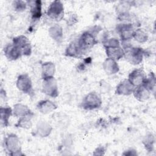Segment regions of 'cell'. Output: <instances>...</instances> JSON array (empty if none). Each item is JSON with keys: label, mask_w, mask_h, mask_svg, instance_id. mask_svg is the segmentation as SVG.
Wrapping results in <instances>:
<instances>
[{"label": "cell", "mask_w": 156, "mask_h": 156, "mask_svg": "<svg viewBox=\"0 0 156 156\" xmlns=\"http://www.w3.org/2000/svg\"><path fill=\"white\" fill-rule=\"evenodd\" d=\"M124 57L126 60L132 65H138L142 60L145 51L141 48L134 47L129 43H123Z\"/></svg>", "instance_id": "obj_1"}, {"label": "cell", "mask_w": 156, "mask_h": 156, "mask_svg": "<svg viewBox=\"0 0 156 156\" xmlns=\"http://www.w3.org/2000/svg\"><path fill=\"white\" fill-rule=\"evenodd\" d=\"M76 41L82 55L93 48L98 42L96 38V35L90 30L83 32Z\"/></svg>", "instance_id": "obj_2"}, {"label": "cell", "mask_w": 156, "mask_h": 156, "mask_svg": "<svg viewBox=\"0 0 156 156\" xmlns=\"http://www.w3.org/2000/svg\"><path fill=\"white\" fill-rule=\"evenodd\" d=\"M4 146L11 155H21V142L18 136L15 133H10L4 138Z\"/></svg>", "instance_id": "obj_3"}, {"label": "cell", "mask_w": 156, "mask_h": 156, "mask_svg": "<svg viewBox=\"0 0 156 156\" xmlns=\"http://www.w3.org/2000/svg\"><path fill=\"white\" fill-rule=\"evenodd\" d=\"M102 99L96 92L88 93L83 99L81 102V107L86 110H93L101 107Z\"/></svg>", "instance_id": "obj_4"}, {"label": "cell", "mask_w": 156, "mask_h": 156, "mask_svg": "<svg viewBox=\"0 0 156 156\" xmlns=\"http://www.w3.org/2000/svg\"><path fill=\"white\" fill-rule=\"evenodd\" d=\"M48 16L56 21L62 20L64 16V7L63 3L60 1H52L49 5L47 13Z\"/></svg>", "instance_id": "obj_5"}, {"label": "cell", "mask_w": 156, "mask_h": 156, "mask_svg": "<svg viewBox=\"0 0 156 156\" xmlns=\"http://www.w3.org/2000/svg\"><path fill=\"white\" fill-rule=\"evenodd\" d=\"M42 91L46 95L51 98H57L58 96V85L54 77L43 79Z\"/></svg>", "instance_id": "obj_6"}, {"label": "cell", "mask_w": 156, "mask_h": 156, "mask_svg": "<svg viewBox=\"0 0 156 156\" xmlns=\"http://www.w3.org/2000/svg\"><path fill=\"white\" fill-rule=\"evenodd\" d=\"M134 24L132 23H123L118 24L116 26V30L118 32L122 43L127 42L133 38Z\"/></svg>", "instance_id": "obj_7"}, {"label": "cell", "mask_w": 156, "mask_h": 156, "mask_svg": "<svg viewBox=\"0 0 156 156\" xmlns=\"http://www.w3.org/2000/svg\"><path fill=\"white\" fill-rule=\"evenodd\" d=\"M12 43L20 51L22 55H30L32 46L29 39L24 35H20L13 38Z\"/></svg>", "instance_id": "obj_8"}, {"label": "cell", "mask_w": 156, "mask_h": 156, "mask_svg": "<svg viewBox=\"0 0 156 156\" xmlns=\"http://www.w3.org/2000/svg\"><path fill=\"white\" fill-rule=\"evenodd\" d=\"M16 87L21 92L30 94L33 91L32 82L27 74H21L18 76L16 80Z\"/></svg>", "instance_id": "obj_9"}, {"label": "cell", "mask_w": 156, "mask_h": 156, "mask_svg": "<svg viewBox=\"0 0 156 156\" xmlns=\"http://www.w3.org/2000/svg\"><path fill=\"white\" fill-rule=\"evenodd\" d=\"M146 77L147 76L143 69H135L130 72L127 79L135 87L141 85Z\"/></svg>", "instance_id": "obj_10"}, {"label": "cell", "mask_w": 156, "mask_h": 156, "mask_svg": "<svg viewBox=\"0 0 156 156\" xmlns=\"http://www.w3.org/2000/svg\"><path fill=\"white\" fill-rule=\"evenodd\" d=\"M135 87L128 79H124L116 86L115 93L119 95L129 96L133 93Z\"/></svg>", "instance_id": "obj_11"}, {"label": "cell", "mask_w": 156, "mask_h": 156, "mask_svg": "<svg viewBox=\"0 0 156 156\" xmlns=\"http://www.w3.org/2000/svg\"><path fill=\"white\" fill-rule=\"evenodd\" d=\"M4 53L5 57L10 61L16 60L22 56L20 51L13 43L8 44L4 48Z\"/></svg>", "instance_id": "obj_12"}, {"label": "cell", "mask_w": 156, "mask_h": 156, "mask_svg": "<svg viewBox=\"0 0 156 156\" xmlns=\"http://www.w3.org/2000/svg\"><path fill=\"white\" fill-rule=\"evenodd\" d=\"M27 3L30 6L32 19L34 21L38 20L42 15L41 1L39 0L29 1H27Z\"/></svg>", "instance_id": "obj_13"}, {"label": "cell", "mask_w": 156, "mask_h": 156, "mask_svg": "<svg viewBox=\"0 0 156 156\" xmlns=\"http://www.w3.org/2000/svg\"><path fill=\"white\" fill-rule=\"evenodd\" d=\"M102 67L104 71L108 75L115 74L119 70V67L116 60L108 57L104 60Z\"/></svg>", "instance_id": "obj_14"}, {"label": "cell", "mask_w": 156, "mask_h": 156, "mask_svg": "<svg viewBox=\"0 0 156 156\" xmlns=\"http://www.w3.org/2000/svg\"><path fill=\"white\" fill-rule=\"evenodd\" d=\"M132 94L138 101L144 102L149 98L151 92L143 85H140L135 87Z\"/></svg>", "instance_id": "obj_15"}, {"label": "cell", "mask_w": 156, "mask_h": 156, "mask_svg": "<svg viewBox=\"0 0 156 156\" xmlns=\"http://www.w3.org/2000/svg\"><path fill=\"white\" fill-rule=\"evenodd\" d=\"M57 105L53 102L50 100L45 99L41 100L37 103V108L38 110L43 113L47 114L52 112L57 108Z\"/></svg>", "instance_id": "obj_16"}, {"label": "cell", "mask_w": 156, "mask_h": 156, "mask_svg": "<svg viewBox=\"0 0 156 156\" xmlns=\"http://www.w3.org/2000/svg\"><path fill=\"white\" fill-rule=\"evenodd\" d=\"M105 52L108 58L118 60L124 57V51L121 46L105 47Z\"/></svg>", "instance_id": "obj_17"}, {"label": "cell", "mask_w": 156, "mask_h": 156, "mask_svg": "<svg viewBox=\"0 0 156 156\" xmlns=\"http://www.w3.org/2000/svg\"><path fill=\"white\" fill-rule=\"evenodd\" d=\"M13 115V109L10 107L5 106L0 108V121L2 127H6L9 125V119Z\"/></svg>", "instance_id": "obj_18"}, {"label": "cell", "mask_w": 156, "mask_h": 156, "mask_svg": "<svg viewBox=\"0 0 156 156\" xmlns=\"http://www.w3.org/2000/svg\"><path fill=\"white\" fill-rule=\"evenodd\" d=\"M55 71V65L51 62H46L41 65V77L43 79L54 77Z\"/></svg>", "instance_id": "obj_19"}, {"label": "cell", "mask_w": 156, "mask_h": 156, "mask_svg": "<svg viewBox=\"0 0 156 156\" xmlns=\"http://www.w3.org/2000/svg\"><path fill=\"white\" fill-rule=\"evenodd\" d=\"M52 127L46 121H40L37 126V133L40 137H47L52 131Z\"/></svg>", "instance_id": "obj_20"}, {"label": "cell", "mask_w": 156, "mask_h": 156, "mask_svg": "<svg viewBox=\"0 0 156 156\" xmlns=\"http://www.w3.org/2000/svg\"><path fill=\"white\" fill-rule=\"evenodd\" d=\"M32 112L26 105L18 103L14 105L13 108V115L16 117H22L25 115L32 113Z\"/></svg>", "instance_id": "obj_21"}, {"label": "cell", "mask_w": 156, "mask_h": 156, "mask_svg": "<svg viewBox=\"0 0 156 156\" xmlns=\"http://www.w3.org/2000/svg\"><path fill=\"white\" fill-rule=\"evenodd\" d=\"M49 36L55 41L59 43L63 38V29L62 27L58 24H54L50 27L48 30Z\"/></svg>", "instance_id": "obj_22"}, {"label": "cell", "mask_w": 156, "mask_h": 156, "mask_svg": "<svg viewBox=\"0 0 156 156\" xmlns=\"http://www.w3.org/2000/svg\"><path fill=\"white\" fill-rule=\"evenodd\" d=\"M65 55L71 57H79L82 55L76 41H72L67 46L65 51Z\"/></svg>", "instance_id": "obj_23"}, {"label": "cell", "mask_w": 156, "mask_h": 156, "mask_svg": "<svg viewBox=\"0 0 156 156\" xmlns=\"http://www.w3.org/2000/svg\"><path fill=\"white\" fill-rule=\"evenodd\" d=\"M34 116V113H32L30 114L25 115L24 116L20 117L17 123L15 125L16 127H20L23 129H29L32 126V118Z\"/></svg>", "instance_id": "obj_24"}, {"label": "cell", "mask_w": 156, "mask_h": 156, "mask_svg": "<svg viewBox=\"0 0 156 156\" xmlns=\"http://www.w3.org/2000/svg\"><path fill=\"white\" fill-rule=\"evenodd\" d=\"M132 6V2L131 1H121L116 5V12L118 14V15L129 13V10Z\"/></svg>", "instance_id": "obj_25"}, {"label": "cell", "mask_w": 156, "mask_h": 156, "mask_svg": "<svg viewBox=\"0 0 156 156\" xmlns=\"http://www.w3.org/2000/svg\"><path fill=\"white\" fill-rule=\"evenodd\" d=\"M145 87L151 93L154 91L155 88V77L153 73H150L149 76L145 79L141 84Z\"/></svg>", "instance_id": "obj_26"}, {"label": "cell", "mask_w": 156, "mask_h": 156, "mask_svg": "<svg viewBox=\"0 0 156 156\" xmlns=\"http://www.w3.org/2000/svg\"><path fill=\"white\" fill-rule=\"evenodd\" d=\"M133 38L138 43H145L148 39L147 34L141 29H136L133 34Z\"/></svg>", "instance_id": "obj_27"}, {"label": "cell", "mask_w": 156, "mask_h": 156, "mask_svg": "<svg viewBox=\"0 0 156 156\" xmlns=\"http://www.w3.org/2000/svg\"><path fill=\"white\" fill-rule=\"evenodd\" d=\"M154 136H153L152 134L149 133L144 137L143 141V143L146 149H147L148 151H151L154 147Z\"/></svg>", "instance_id": "obj_28"}, {"label": "cell", "mask_w": 156, "mask_h": 156, "mask_svg": "<svg viewBox=\"0 0 156 156\" xmlns=\"http://www.w3.org/2000/svg\"><path fill=\"white\" fill-rule=\"evenodd\" d=\"M13 7L15 11L17 12H23L26 9V7L27 5V1H14L13 2Z\"/></svg>", "instance_id": "obj_29"}, {"label": "cell", "mask_w": 156, "mask_h": 156, "mask_svg": "<svg viewBox=\"0 0 156 156\" xmlns=\"http://www.w3.org/2000/svg\"><path fill=\"white\" fill-rule=\"evenodd\" d=\"M105 151V149L103 146H99L96 148V149L94 151L93 154L96 155H102L104 154Z\"/></svg>", "instance_id": "obj_30"}, {"label": "cell", "mask_w": 156, "mask_h": 156, "mask_svg": "<svg viewBox=\"0 0 156 156\" xmlns=\"http://www.w3.org/2000/svg\"><path fill=\"white\" fill-rule=\"evenodd\" d=\"M136 154H137L136 151L133 149L127 150L124 153H123V155H136Z\"/></svg>", "instance_id": "obj_31"}]
</instances>
